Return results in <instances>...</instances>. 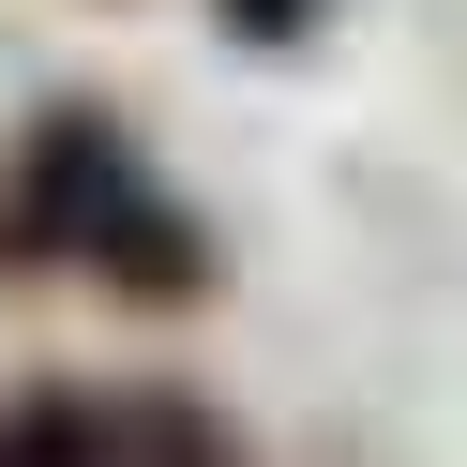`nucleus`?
<instances>
[{
  "mask_svg": "<svg viewBox=\"0 0 467 467\" xmlns=\"http://www.w3.org/2000/svg\"><path fill=\"white\" fill-rule=\"evenodd\" d=\"M0 272H16V286L91 272L106 302L182 317V302H212L226 256H212V226L136 166V136L106 121V106H31L16 151H0Z\"/></svg>",
  "mask_w": 467,
  "mask_h": 467,
  "instance_id": "obj_1",
  "label": "nucleus"
},
{
  "mask_svg": "<svg viewBox=\"0 0 467 467\" xmlns=\"http://www.w3.org/2000/svg\"><path fill=\"white\" fill-rule=\"evenodd\" d=\"M91 467H242V437L196 392H121V407H91Z\"/></svg>",
  "mask_w": 467,
  "mask_h": 467,
  "instance_id": "obj_2",
  "label": "nucleus"
},
{
  "mask_svg": "<svg viewBox=\"0 0 467 467\" xmlns=\"http://www.w3.org/2000/svg\"><path fill=\"white\" fill-rule=\"evenodd\" d=\"M0 467H91V407L76 392H16L0 407Z\"/></svg>",
  "mask_w": 467,
  "mask_h": 467,
  "instance_id": "obj_3",
  "label": "nucleus"
},
{
  "mask_svg": "<svg viewBox=\"0 0 467 467\" xmlns=\"http://www.w3.org/2000/svg\"><path fill=\"white\" fill-rule=\"evenodd\" d=\"M212 16H226V31H242V46H302L317 16H332V0H212Z\"/></svg>",
  "mask_w": 467,
  "mask_h": 467,
  "instance_id": "obj_4",
  "label": "nucleus"
}]
</instances>
